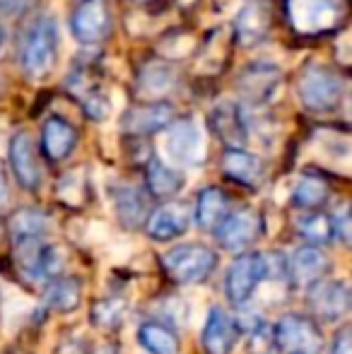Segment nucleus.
<instances>
[{"instance_id":"obj_1","label":"nucleus","mask_w":352,"mask_h":354,"mask_svg":"<svg viewBox=\"0 0 352 354\" xmlns=\"http://www.w3.org/2000/svg\"><path fill=\"white\" fill-rule=\"evenodd\" d=\"M61 37H58V24L51 15H39L22 34L19 44V66L27 77L44 80L56 68Z\"/></svg>"},{"instance_id":"obj_2","label":"nucleus","mask_w":352,"mask_h":354,"mask_svg":"<svg viewBox=\"0 0 352 354\" xmlns=\"http://www.w3.org/2000/svg\"><path fill=\"white\" fill-rule=\"evenodd\" d=\"M220 256L205 243H178L162 256V270L176 284H201L215 272Z\"/></svg>"},{"instance_id":"obj_3","label":"nucleus","mask_w":352,"mask_h":354,"mask_svg":"<svg viewBox=\"0 0 352 354\" xmlns=\"http://www.w3.org/2000/svg\"><path fill=\"white\" fill-rule=\"evenodd\" d=\"M343 77L328 66H309L297 82V97H299L302 106L311 113L335 111L343 102Z\"/></svg>"},{"instance_id":"obj_4","label":"nucleus","mask_w":352,"mask_h":354,"mask_svg":"<svg viewBox=\"0 0 352 354\" xmlns=\"http://www.w3.org/2000/svg\"><path fill=\"white\" fill-rule=\"evenodd\" d=\"M343 17V0H287L290 27L302 37H321L335 32Z\"/></svg>"},{"instance_id":"obj_5","label":"nucleus","mask_w":352,"mask_h":354,"mask_svg":"<svg viewBox=\"0 0 352 354\" xmlns=\"http://www.w3.org/2000/svg\"><path fill=\"white\" fill-rule=\"evenodd\" d=\"M275 350L287 354H321L324 350V330L316 318L304 313H285L272 326Z\"/></svg>"},{"instance_id":"obj_6","label":"nucleus","mask_w":352,"mask_h":354,"mask_svg":"<svg viewBox=\"0 0 352 354\" xmlns=\"http://www.w3.org/2000/svg\"><path fill=\"white\" fill-rule=\"evenodd\" d=\"M263 234V219L254 207H237L225 214L215 229L217 243L225 251L232 253H244L254 246Z\"/></svg>"},{"instance_id":"obj_7","label":"nucleus","mask_w":352,"mask_h":354,"mask_svg":"<svg viewBox=\"0 0 352 354\" xmlns=\"http://www.w3.org/2000/svg\"><path fill=\"white\" fill-rule=\"evenodd\" d=\"M311 318L324 323H335L350 313L352 292L345 280H319L309 287L306 294Z\"/></svg>"},{"instance_id":"obj_8","label":"nucleus","mask_w":352,"mask_h":354,"mask_svg":"<svg viewBox=\"0 0 352 354\" xmlns=\"http://www.w3.org/2000/svg\"><path fill=\"white\" fill-rule=\"evenodd\" d=\"M167 131L165 149L172 162L178 167H198L205 159V140H203L201 126L193 118H178L172 121Z\"/></svg>"},{"instance_id":"obj_9","label":"nucleus","mask_w":352,"mask_h":354,"mask_svg":"<svg viewBox=\"0 0 352 354\" xmlns=\"http://www.w3.org/2000/svg\"><path fill=\"white\" fill-rule=\"evenodd\" d=\"M111 19L109 0H80L71 15V34L82 46H92L109 37Z\"/></svg>"},{"instance_id":"obj_10","label":"nucleus","mask_w":352,"mask_h":354,"mask_svg":"<svg viewBox=\"0 0 352 354\" xmlns=\"http://www.w3.org/2000/svg\"><path fill=\"white\" fill-rule=\"evenodd\" d=\"M263 282V263L259 251H244L234 258L225 277V292L234 306H244Z\"/></svg>"},{"instance_id":"obj_11","label":"nucleus","mask_w":352,"mask_h":354,"mask_svg":"<svg viewBox=\"0 0 352 354\" xmlns=\"http://www.w3.org/2000/svg\"><path fill=\"white\" fill-rule=\"evenodd\" d=\"M275 22V5L270 0H249L234 17V41L244 48L259 46L268 39Z\"/></svg>"},{"instance_id":"obj_12","label":"nucleus","mask_w":352,"mask_h":354,"mask_svg":"<svg viewBox=\"0 0 352 354\" xmlns=\"http://www.w3.org/2000/svg\"><path fill=\"white\" fill-rule=\"evenodd\" d=\"M8 159L17 183L24 191H39L44 181V169L39 162L37 145L27 131H17L8 142Z\"/></svg>"},{"instance_id":"obj_13","label":"nucleus","mask_w":352,"mask_h":354,"mask_svg":"<svg viewBox=\"0 0 352 354\" xmlns=\"http://www.w3.org/2000/svg\"><path fill=\"white\" fill-rule=\"evenodd\" d=\"M331 272V258L321 246L304 243L287 258V282L295 289H309Z\"/></svg>"},{"instance_id":"obj_14","label":"nucleus","mask_w":352,"mask_h":354,"mask_svg":"<svg viewBox=\"0 0 352 354\" xmlns=\"http://www.w3.org/2000/svg\"><path fill=\"white\" fill-rule=\"evenodd\" d=\"M176 118V111L169 102H145L128 109L121 118V131L131 138H145L152 133H160Z\"/></svg>"},{"instance_id":"obj_15","label":"nucleus","mask_w":352,"mask_h":354,"mask_svg":"<svg viewBox=\"0 0 352 354\" xmlns=\"http://www.w3.org/2000/svg\"><path fill=\"white\" fill-rule=\"evenodd\" d=\"M241 340V326L220 306H212L203 326L201 345L205 354H232Z\"/></svg>"},{"instance_id":"obj_16","label":"nucleus","mask_w":352,"mask_h":354,"mask_svg":"<svg viewBox=\"0 0 352 354\" xmlns=\"http://www.w3.org/2000/svg\"><path fill=\"white\" fill-rule=\"evenodd\" d=\"M191 227V210L183 203H165L157 210H150L145 224V234L157 243L174 241V239L183 236Z\"/></svg>"},{"instance_id":"obj_17","label":"nucleus","mask_w":352,"mask_h":354,"mask_svg":"<svg viewBox=\"0 0 352 354\" xmlns=\"http://www.w3.org/2000/svg\"><path fill=\"white\" fill-rule=\"evenodd\" d=\"M282 82V73L272 63H251L237 80V92L251 104H263L277 92Z\"/></svg>"},{"instance_id":"obj_18","label":"nucleus","mask_w":352,"mask_h":354,"mask_svg":"<svg viewBox=\"0 0 352 354\" xmlns=\"http://www.w3.org/2000/svg\"><path fill=\"white\" fill-rule=\"evenodd\" d=\"M80 133L68 118L63 116H48L41 128V154L48 162H63L73 154L77 147Z\"/></svg>"},{"instance_id":"obj_19","label":"nucleus","mask_w":352,"mask_h":354,"mask_svg":"<svg viewBox=\"0 0 352 354\" xmlns=\"http://www.w3.org/2000/svg\"><path fill=\"white\" fill-rule=\"evenodd\" d=\"M222 174L230 181L246 188H259L266 176V167L254 152L244 147H227L222 154Z\"/></svg>"},{"instance_id":"obj_20","label":"nucleus","mask_w":352,"mask_h":354,"mask_svg":"<svg viewBox=\"0 0 352 354\" xmlns=\"http://www.w3.org/2000/svg\"><path fill=\"white\" fill-rule=\"evenodd\" d=\"M210 123H212V131L217 133V138L227 147H244L246 140H249V128H246V121L237 104L232 102L217 104L210 113Z\"/></svg>"},{"instance_id":"obj_21","label":"nucleus","mask_w":352,"mask_h":354,"mask_svg":"<svg viewBox=\"0 0 352 354\" xmlns=\"http://www.w3.org/2000/svg\"><path fill=\"white\" fill-rule=\"evenodd\" d=\"M113 207H116L118 222L131 232L140 229L150 214V201H147L145 191H140L138 186L116 188L113 191Z\"/></svg>"},{"instance_id":"obj_22","label":"nucleus","mask_w":352,"mask_h":354,"mask_svg":"<svg viewBox=\"0 0 352 354\" xmlns=\"http://www.w3.org/2000/svg\"><path fill=\"white\" fill-rule=\"evenodd\" d=\"M230 212V198L222 188L207 186L198 193L196 207H193V222L201 232H215L217 224Z\"/></svg>"},{"instance_id":"obj_23","label":"nucleus","mask_w":352,"mask_h":354,"mask_svg":"<svg viewBox=\"0 0 352 354\" xmlns=\"http://www.w3.org/2000/svg\"><path fill=\"white\" fill-rule=\"evenodd\" d=\"M186 186V176L178 169L169 164L160 162V159H150L145 167V191L157 201H167L174 198Z\"/></svg>"},{"instance_id":"obj_24","label":"nucleus","mask_w":352,"mask_h":354,"mask_svg":"<svg viewBox=\"0 0 352 354\" xmlns=\"http://www.w3.org/2000/svg\"><path fill=\"white\" fill-rule=\"evenodd\" d=\"M82 292H85V282L80 277H56L46 284V294H44V306L51 308L56 313H73L80 308Z\"/></svg>"},{"instance_id":"obj_25","label":"nucleus","mask_w":352,"mask_h":354,"mask_svg":"<svg viewBox=\"0 0 352 354\" xmlns=\"http://www.w3.org/2000/svg\"><path fill=\"white\" fill-rule=\"evenodd\" d=\"M138 345L150 354H181V337L167 323L150 318L138 326Z\"/></svg>"},{"instance_id":"obj_26","label":"nucleus","mask_w":352,"mask_h":354,"mask_svg":"<svg viewBox=\"0 0 352 354\" xmlns=\"http://www.w3.org/2000/svg\"><path fill=\"white\" fill-rule=\"evenodd\" d=\"M5 227H8V236L12 239V243L24 241V239H44L51 232V217L37 207H19L10 214Z\"/></svg>"},{"instance_id":"obj_27","label":"nucleus","mask_w":352,"mask_h":354,"mask_svg":"<svg viewBox=\"0 0 352 354\" xmlns=\"http://www.w3.org/2000/svg\"><path fill=\"white\" fill-rule=\"evenodd\" d=\"M176 73L167 61H150L138 73V92L145 99H162L174 89Z\"/></svg>"},{"instance_id":"obj_28","label":"nucleus","mask_w":352,"mask_h":354,"mask_svg":"<svg viewBox=\"0 0 352 354\" xmlns=\"http://www.w3.org/2000/svg\"><path fill=\"white\" fill-rule=\"evenodd\" d=\"M331 188L328 181L319 174H302L299 181L292 188V207L297 210H319L328 203Z\"/></svg>"},{"instance_id":"obj_29","label":"nucleus","mask_w":352,"mask_h":354,"mask_svg":"<svg viewBox=\"0 0 352 354\" xmlns=\"http://www.w3.org/2000/svg\"><path fill=\"white\" fill-rule=\"evenodd\" d=\"M128 316V299L121 294L102 297L89 306V323L99 330H118L126 323Z\"/></svg>"},{"instance_id":"obj_30","label":"nucleus","mask_w":352,"mask_h":354,"mask_svg":"<svg viewBox=\"0 0 352 354\" xmlns=\"http://www.w3.org/2000/svg\"><path fill=\"white\" fill-rule=\"evenodd\" d=\"M66 266H68V256H66V251H63V246L48 243L41 239V243H39V248H37V256H34L32 282L48 284L66 272Z\"/></svg>"},{"instance_id":"obj_31","label":"nucleus","mask_w":352,"mask_h":354,"mask_svg":"<svg viewBox=\"0 0 352 354\" xmlns=\"http://www.w3.org/2000/svg\"><path fill=\"white\" fill-rule=\"evenodd\" d=\"M297 232L306 243L314 246H326L335 239L333 234V217L328 212L319 210H304L299 219H297Z\"/></svg>"},{"instance_id":"obj_32","label":"nucleus","mask_w":352,"mask_h":354,"mask_svg":"<svg viewBox=\"0 0 352 354\" xmlns=\"http://www.w3.org/2000/svg\"><path fill=\"white\" fill-rule=\"evenodd\" d=\"M56 196L68 207H85L89 201V181L85 169H71L58 178Z\"/></svg>"},{"instance_id":"obj_33","label":"nucleus","mask_w":352,"mask_h":354,"mask_svg":"<svg viewBox=\"0 0 352 354\" xmlns=\"http://www.w3.org/2000/svg\"><path fill=\"white\" fill-rule=\"evenodd\" d=\"M155 311H157V321L167 323V326L174 328V330L188 321V304L183 301L181 297H162V299H157Z\"/></svg>"},{"instance_id":"obj_34","label":"nucleus","mask_w":352,"mask_h":354,"mask_svg":"<svg viewBox=\"0 0 352 354\" xmlns=\"http://www.w3.org/2000/svg\"><path fill=\"white\" fill-rule=\"evenodd\" d=\"M82 102V111L87 113V118H92V121H106L109 113H111V102H109V97L102 92V87H94L89 89L87 94H82L80 97Z\"/></svg>"},{"instance_id":"obj_35","label":"nucleus","mask_w":352,"mask_h":354,"mask_svg":"<svg viewBox=\"0 0 352 354\" xmlns=\"http://www.w3.org/2000/svg\"><path fill=\"white\" fill-rule=\"evenodd\" d=\"M275 350V337H272V326L266 321L254 323L249 337V354H270Z\"/></svg>"},{"instance_id":"obj_36","label":"nucleus","mask_w":352,"mask_h":354,"mask_svg":"<svg viewBox=\"0 0 352 354\" xmlns=\"http://www.w3.org/2000/svg\"><path fill=\"white\" fill-rule=\"evenodd\" d=\"M261 263H263V282H287V256L282 251H266L261 253Z\"/></svg>"},{"instance_id":"obj_37","label":"nucleus","mask_w":352,"mask_h":354,"mask_svg":"<svg viewBox=\"0 0 352 354\" xmlns=\"http://www.w3.org/2000/svg\"><path fill=\"white\" fill-rule=\"evenodd\" d=\"M92 347L85 337L80 335H68V337H61L53 347V354H89Z\"/></svg>"},{"instance_id":"obj_38","label":"nucleus","mask_w":352,"mask_h":354,"mask_svg":"<svg viewBox=\"0 0 352 354\" xmlns=\"http://www.w3.org/2000/svg\"><path fill=\"white\" fill-rule=\"evenodd\" d=\"M331 354H352V328H350V323H343V326L333 333Z\"/></svg>"},{"instance_id":"obj_39","label":"nucleus","mask_w":352,"mask_h":354,"mask_svg":"<svg viewBox=\"0 0 352 354\" xmlns=\"http://www.w3.org/2000/svg\"><path fill=\"white\" fill-rule=\"evenodd\" d=\"M333 217V234L340 243L348 246L350 243V214H348V207H343L338 214H331Z\"/></svg>"},{"instance_id":"obj_40","label":"nucleus","mask_w":352,"mask_h":354,"mask_svg":"<svg viewBox=\"0 0 352 354\" xmlns=\"http://www.w3.org/2000/svg\"><path fill=\"white\" fill-rule=\"evenodd\" d=\"M32 5V0H0V12L3 15H19Z\"/></svg>"},{"instance_id":"obj_41","label":"nucleus","mask_w":352,"mask_h":354,"mask_svg":"<svg viewBox=\"0 0 352 354\" xmlns=\"http://www.w3.org/2000/svg\"><path fill=\"white\" fill-rule=\"evenodd\" d=\"M10 198V183H8V171H5V164L0 159V205H5Z\"/></svg>"},{"instance_id":"obj_42","label":"nucleus","mask_w":352,"mask_h":354,"mask_svg":"<svg viewBox=\"0 0 352 354\" xmlns=\"http://www.w3.org/2000/svg\"><path fill=\"white\" fill-rule=\"evenodd\" d=\"M89 354H123V352L118 350L116 345H102V347H97V350H92Z\"/></svg>"},{"instance_id":"obj_43","label":"nucleus","mask_w":352,"mask_h":354,"mask_svg":"<svg viewBox=\"0 0 352 354\" xmlns=\"http://www.w3.org/2000/svg\"><path fill=\"white\" fill-rule=\"evenodd\" d=\"M5 241H8V227H5V219L0 217V248H3Z\"/></svg>"},{"instance_id":"obj_44","label":"nucleus","mask_w":352,"mask_h":354,"mask_svg":"<svg viewBox=\"0 0 352 354\" xmlns=\"http://www.w3.org/2000/svg\"><path fill=\"white\" fill-rule=\"evenodd\" d=\"M178 5H183V8H191V5H196L198 0H176Z\"/></svg>"},{"instance_id":"obj_45","label":"nucleus","mask_w":352,"mask_h":354,"mask_svg":"<svg viewBox=\"0 0 352 354\" xmlns=\"http://www.w3.org/2000/svg\"><path fill=\"white\" fill-rule=\"evenodd\" d=\"M0 46H3V29H0Z\"/></svg>"},{"instance_id":"obj_46","label":"nucleus","mask_w":352,"mask_h":354,"mask_svg":"<svg viewBox=\"0 0 352 354\" xmlns=\"http://www.w3.org/2000/svg\"><path fill=\"white\" fill-rule=\"evenodd\" d=\"M220 3H222V5H227V3H232V0H220Z\"/></svg>"},{"instance_id":"obj_47","label":"nucleus","mask_w":352,"mask_h":354,"mask_svg":"<svg viewBox=\"0 0 352 354\" xmlns=\"http://www.w3.org/2000/svg\"><path fill=\"white\" fill-rule=\"evenodd\" d=\"M0 354H10V352H0Z\"/></svg>"}]
</instances>
